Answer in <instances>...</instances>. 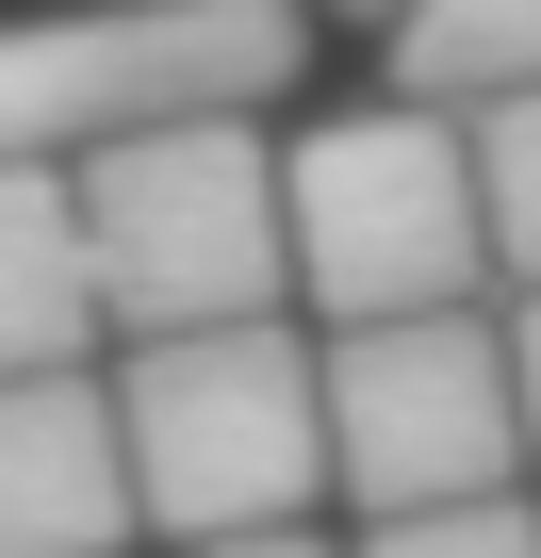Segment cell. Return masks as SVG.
<instances>
[{"instance_id": "cell-2", "label": "cell", "mask_w": 541, "mask_h": 558, "mask_svg": "<svg viewBox=\"0 0 541 558\" xmlns=\"http://www.w3.org/2000/svg\"><path fill=\"white\" fill-rule=\"evenodd\" d=\"M99 378H115L132 542H230V525H312L329 509V411H312V329L296 313L115 345Z\"/></svg>"}, {"instance_id": "cell-8", "label": "cell", "mask_w": 541, "mask_h": 558, "mask_svg": "<svg viewBox=\"0 0 541 558\" xmlns=\"http://www.w3.org/2000/svg\"><path fill=\"white\" fill-rule=\"evenodd\" d=\"M378 34H394V99H427V116L541 83V0H394Z\"/></svg>"}, {"instance_id": "cell-1", "label": "cell", "mask_w": 541, "mask_h": 558, "mask_svg": "<svg viewBox=\"0 0 541 558\" xmlns=\"http://www.w3.org/2000/svg\"><path fill=\"white\" fill-rule=\"evenodd\" d=\"M83 214V279H99V345H181V329H246L296 313L280 263V132L262 116H164L66 165Z\"/></svg>"}, {"instance_id": "cell-7", "label": "cell", "mask_w": 541, "mask_h": 558, "mask_svg": "<svg viewBox=\"0 0 541 558\" xmlns=\"http://www.w3.org/2000/svg\"><path fill=\"white\" fill-rule=\"evenodd\" d=\"M99 362V279H83V214L66 165H0V378Z\"/></svg>"}, {"instance_id": "cell-9", "label": "cell", "mask_w": 541, "mask_h": 558, "mask_svg": "<svg viewBox=\"0 0 541 558\" xmlns=\"http://www.w3.org/2000/svg\"><path fill=\"white\" fill-rule=\"evenodd\" d=\"M459 165H476L492 296H525V279H541V83H525V99H476V116H459Z\"/></svg>"}, {"instance_id": "cell-10", "label": "cell", "mask_w": 541, "mask_h": 558, "mask_svg": "<svg viewBox=\"0 0 541 558\" xmlns=\"http://www.w3.org/2000/svg\"><path fill=\"white\" fill-rule=\"evenodd\" d=\"M345 558H541V493H476V509H378Z\"/></svg>"}, {"instance_id": "cell-6", "label": "cell", "mask_w": 541, "mask_h": 558, "mask_svg": "<svg viewBox=\"0 0 541 558\" xmlns=\"http://www.w3.org/2000/svg\"><path fill=\"white\" fill-rule=\"evenodd\" d=\"M0 558H132V460L99 362L0 378Z\"/></svg>"}, {"instance_id": "cell-13", "label": "cell", "mask_w": 541, "mask_h": 558, "mask_svg": "<svg viewBox=\"0 0 541 558\" xmlns=\"http://www.w3.org/2000/svg\"><path fill=\"white\" fill-rule=\"evenodd\" d=\"M329 17H394V0H329Z\"/></svg>"}, {"instance_id": "cell-12", "label": "cell", "mask_w": 541, "mask_h": 558, "mask_svg": "<svg viewBox=\"0 0 541 558\" xmlns=\"http://www.w3.org/2000/svg\"><path fill=\"white\" fill-rule=\"evenodd\" d=\"M181 558H345L329 525H230V542H181Z\"/></svg>"}, {"instance_id": "cell-11", "label": "cell", "mask_w": 541, "mask_h": 558, "mask_svg": "<svg viewBox=\"0 0 541 558\" xmlns=\"http://www.w3.org/2000/svg\"><path fill=\"white\" fill-rule=\"evenodd\" d=\"M492 329H508V411H525V493H541V279L492 296Z\"/></svg>"}, {"instance_id": "cell-4", "label": "cell", "mask_w": 541, "mask_h": 558, "mask_svg": "<svg viewBox=\"0 0 541 558\" xmlns=\"http://www.w3.org/2000/svg\"><path fill=\"white\" fill-rule=\"evenodd\" d=\"M296 0H50L0 17V165H83L164 116H262L296 83Z\"/></svg>"}, {"instance_id": "cell-3", "label": "cell", "mask_w": 541, "mask_h": 558, "mask_svg": "<svg viewBox=\"0 0 541 558\" xmlns=\"http://www.w3.org/2000/svg\"><path fill=\"white\" fill-rule=\"evenodd\" d=\"M280 263H296V329H378V313H476L492 246H476V165L459 116L361 99L280 148Z\"/></svg>"}, {"instance_id": "cell-5", "label": "cell", "mask_w": 541, "mask_h": 558, "mask_svg": "<svg viewBox=\"0 0 541 558\" xmlns=\"http://www.w3.org/2000/svg\"><path fill=\"white\" fill-rule=\"evenodd\" d=\"M312 411H329V493L378 509H476L525 493V411H508V329L476 313H378L312 329Z\"/></svg>"}]
</instances>
